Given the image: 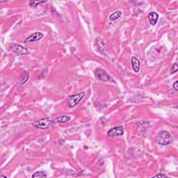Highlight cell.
Listing matches in <instances>:
<instances>
[{"mask_svg":"<svg viewBox=\"0 0 178 178\" xmlns=\"http://www.w3.org/2000/svg\"><path fill=\"white\" fill-rule=\"evenodd\" d=\"M156 141L160 146H166L173 142V139H172L171 134L168 131L162 130L159 133L158 136L156 137Z\"/></svg>","mask_w":178,"mask_h":178,"instance_id":"6da1fadb","label":"cell"},{"mask_svg":"<svg viewBox=\"0 0 178 178\" xmlns=\"http://www.w3.org/2000/svg\"><path fill=\"white\" fill-rule=\"evenodd\" d=\"M55 124L54 121H52L49 118H42L34 121L32 123V125L36 128L39 129H47L53 127Z\"/></svg>","mask_w":178,"mask_h":178,"instance_id":"7a4b0ae2","label":"cell"},{"mask_svg":"<svg viewBox=\"0 0 178 178\" xmlns=\"http://www.w3.org/2000/svg\"><path fill=\"white\" fill-rule=\"evenodd\" d=\"M84 95L85 92H82L69 96L68 100H67V105L70 108H74L81 102V100L84 98Z\"/></svg>","mask_w":178,"mask_h":178,"instance_id":"3957f363","label":"cell"},{"mask_svg":"<svg viewBox=\"0 0 178 178\" xmlns=\"http://www.w3.org/2000/svg\"><path fill=\"white\" fill-rule=\"evenodd\" d=\"M95 77L100 80L103 81V82H112V78L109 75H108L107 73L102 68H97L95 72Z\"/></svg>","mask_w":178,"mask_h":178,"instance_id":"277c9868","label":"cell"},{"mask_svg":"<svg viewBox=\"0 0 178 178\" xmlns=\"http://www.w3.org/2000/svg\"><path fill=\"white\" fill-rule=\"evenodd\" d=\"M124 134V127L123 126H117L111 128L108 131L107 135L109 137H117L123 136Z\"/></svg>","mask_w":178,"mask_h":178,"instance_id":"5b68a950","label":"cell"},{"mask_svg":"<svg viewBox=\"0 0 178 178\" xmlns=\"http://www.w3.org/2000/svg\"><path fill=\"white\" fill-rule=\"evenodd\" d=\"M13 50L14 53L18 56L24 55L28 53V50L19 44H13Z\"/></svg>","mask_w":178,"mask_h":178,"instance_id":"8992f818","label":"cell"},{"mask_svg":"<svg viewBox=\"0 0 178 178\" xmlns=\"http://www.w3.org/2000/svg\"><path fill=\"white\" fill-rule=\"evenodd\" d=\"M44 35L41 32H35L29 36H28L24 40L25 42H36L39 41L43 38Z\"/></svg>","mask_w":178,"mask_h":178,"instance_id":"52a82bcc","label":"cell"},{"mask_svg":"<svg viewBox=\"0 0 178 178\" xmlns=\"http://www.w3.org/2000/svg\"><path fill=\"white\" fill-rule=\"evenodd\" d=\"M131 66H132V68L134 70L135 72H139V70H140V65H141V62L140 60L139 59H137L136 57H133L131 58Z\"/></svg>","mask_w":178,"mask_h":178,"instance_id":"ba28073f","label":"cell"},{"mask_svg":"<svg viewBox=\"0 0 178 178\" xmlns=\"http://www.w3.org/2000/svg\"><path fill=\"white\" fill-rule=\"evenodd\" d=\"M159 20V15L158 13L155 12H150L148 15V20L150 24L152 26H154L158 22Z\"/></svg>","mask_w":178,"mask_h":178,"instance_id":"9c48e42d","label":"cell"},{"mask_svg":"<svg viewBox=\"0 0 178 178\" xmlns=\"http://www.w3.org/2000/svg\"><path fill=\"white\" fill-rule=\"evenodd\" d=\"M72 119V117L70 116H61L57 117V118L53 120L55 123H63L70 121Z\"/></svg>","mask_w":178,"mask_h":178,"instance_id":"30bf717a","label":"cell"},{"mask_svg":"<svg viewBox=\"0 0 178 178\" xmlns=\"http://www.w3.org/2000/svg\"><path fill=\"white\" fill-rule=\"evenodd\" d=\"M122 15V12L121 11H117L116 12L112 13L109 16V20L111 21H115L119 19Z\"/></svg>","mask_w":178,"mask_h":178,"instance_id":"8fae6325","label":"cell"},{"mask_svg":"<svg viewBox=\"0 0 178 178\" xmlns=\"http://www.w3.org/2000/svg\"><path fill=\"white\" fill-rule=\"evenodd\" d=\"M29 78V72L25 71V72H24V73H23L22 79H21L20 80V85L24 84L25 83L27 82Z\"/></svg>","mask_w":178,"mask_h":178,"instance_id":"7c38bea8","label":"cell"},{"mask_svg":"<svg viewBox=\"0 0 178 178\" xmlns=\"http://www.w3.org/2000/svg\"><path fill=\"white\" fill-rule=\"evenodd\" d=\"M47 175L43 171H39V172H36L34 174H33L32 177L33 178H43V177H47Z\"/></svg>","mask_w":178,"mask_h":178,"instance_id":"4fadbf2b","label":"cell"},{"mask_svg":"<svg viewBox=\"0 0 178 178\" xmlns=\"http://www.w3.org/2000/svg\"><path fill=\"white\" fill-rule=\"evenodd\" d=\"M44 2H45L44 1H30L29 4L30 6H38L40 4Z\"/></svg>","mask_w":178,"mask_h":178,"instance_id":"5bb4252c","label":"cell"},{"mask_svg":"<svg viewBox=\"0 0 178 178\" xmlns=\"http://www.w3.org/2000/svg\"><path fill=\"white\" fill-rule=\"evenodd\" d=\"M177 70H178V67H177V63H175L173 65V66H172V72L171 74H174V73H176L177 72Z\"/></svg>","mask_w":178,"mask_h":178,"instance_id":"9a60e30c","label":"cell"},{"mask_svg":"<svg viewBox=\"0 0 178 178\" xmlns=\"http://www.w3.org/2000/svg\"><path fill=\"white\" fill-rule=\"evenodd\" d=\"M152 177H167V175H164V174H156V175H154Z\"/></svg>","mask_w":178,"mask_h":178,"instance_id":"2e32d148","label":"cell"},{"mask_svg":"<svg viewBox=\"0 0 178 178\" xmlns=\"http://www.w3.org/2000/svg\"><path fill=\"white\" fill-rule=\"evenodd\" d=\"M177 83H178L177 81H176V82L173 84V88L174 90H175V91H177V89H178V87H177L178 84H177Z\"/></svg>","mask_w":178,"mask_h":178,"instance_id":"e0dca14e","label":"cell"},{"mask_svg":"<svg viewBox=\"0 0 178 178\" xmlns=\"http://www.w3.org/2000/svg\"><path fill=\"white\" fill-rule=\"evenodd\" d=\"M1 177H5V178H7V177H7V176H6V175H1Z\"/></svg>","mask_w":178,"mask_h":178,"instance_id":"ac0fdd59","label":"cell"}]
</instances>
